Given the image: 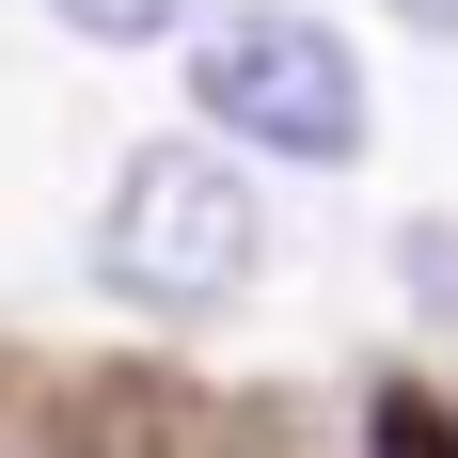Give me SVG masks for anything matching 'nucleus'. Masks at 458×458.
I'll list each match as a JSON object with an SVG mask.
<instances>
[{"label": "nucleus", "mask_w": 458, "mask_h": 458, "mask_svg": "<svg viewBox=\"0 0 458 458\" xmlns=\"http://www.w3.org/2000/svg\"><path fill=\"white\" fill-rule=\"evenodd\" d=\"M395 16H411V32H458V0H395Z\"/></svg>", "instance_id": "nucleus-6"}, {"label": "nucleus", "mask_w": 458, "mask_h": 458, "mask_svg": "<svg viewBox=\"0 0 458 458\" xmlns=\"http://www.w3.org/2000/svg\"><path fill=\"white\" fill-rule=\"evenodd\" d=\"M190 95H206V127L253 142V158H364V47L332 32V16H301V0H237V16H206V47H190Z\"/></svg>", "instance_id": "nucleus-2"}, {"label": "nucleus", "mask_w": 458, "mask_h": 458, "mask_svg": "<svg viewBox=\"0 0 458 458\" xmlns=\"http://www.w3.org/2000/svg\"><path fill=\"white\" fill-rule=\"evenodd\" d=\"M379 458H458V411H427V395H379V427H364Z\"/></svg>", "instance_id": "nucleus-4"}, {"label": "nucleus", "mask_w": 458, "mask_h": 458, "mask_svg": "<svg viewBox=\"0 0 458 458\" xmlns=\"http://www.w3.org/2000/svg\"><path fill=\"white\" fill-rule=\"evenodd\" d=\"M253 253H269V206H253V174H237L222 142H142L127 174H111V206H95V284L142 301V317L237 301Z\"/></svg>", "instance_id": "nucleus-1"}, {"label": "nucleus", "mask_w": 458, "mask_h": 458, "mask_svg": "<svg viewBox=\"0 0 458 458\" xmlns=\"http://www.w3.org/2000/svg\"><path fill=\"white\" fill-rule=\"evenodd\" d=\"M64 32H95V47H158L174 16H206V0H47Z\"/></svg>", "instance_id": "nucleus-3"}, {"label": "nucleus", "mask_w": 458, "mask_h": 458, "mask_svg": "<svg viewBox=\"0 0 458 458\" xmlns=\"http://www.w3.org/2000/svg\"><path fill=\"white\" fill-rule=\"evenodd\" d=\"M411 284H427V301H443V332H458V237H443V222L411 237Z\"/></svg>", "instance_id": "nucleus-5"}]
</instances>
